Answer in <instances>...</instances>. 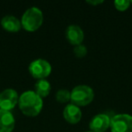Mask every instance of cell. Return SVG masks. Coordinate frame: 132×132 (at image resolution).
<instances>
[{
  "label": "cell",
  "mask_w": 132,
  "mask_h": 132,
  "mask_svg": "<svg viewBox=\"0 0 132 132\" xmlns=\"http://www.w3.org/2000/svg\"><path fill=\"white\" fill-rule=\"evenodd\" d=\"M18 105L23 114L28 117H35L41 112L44 102L42 98L34 90H26L19 97Z\"/></svg>",
  "instance_id": "1"
},
{
  "label": "cell",
  "mask_w": 132,
  "mask_h": 132,
  "mask_svg": "<svg viewBox=\"0 0 132 132\" xmlns=\"http://www.w3.org/2000/svg\"><path fill=\"white\" fill-rule=\"evenodd\" d=\"M44 21V15L41 9L36 6L28 8L22 15L21 24L24 30L28 32H35L40 28Z\"/></svg>",
  "instance_id": "2"
},
{
  "label": "cell",
  "mask_w": 132,
  "mask_h": 132,
  "mask_svg": "<svg viewBox=\"0 0 132 132\" xmlns=\"http://www.w3.org/2000/svg\"><path fill=\"white\" fill-rule=\"evenodd\" d=\"M94 99V92L88 85H78L71 92L72 104L76 106H87Z\"/></svg>",
  "instance_id": "3"
},
{
  "label": "cell",
  "mask_w": 132,
  "mask_h": 132,
  "mask_svg": "<svg viewBox=\"0 0 132 132\" xmlns=\"http://www.w3.org/2000/svg\"><path fill=\"white\" fill-rule=\"evenodd\" d=\"M29 72L34 78L38 80L45 79L51 74L52 66L44 59H36L29 64Z\"/></svg>",
  "instance_id": "4"
},
{
  "label": "cell",
  "mask_w": 132,
  "mask_h": 132,
  "mask_svg": "<svg viewBox=\"0 0 132 132\" xmlns=\"http://www.w3.org/2000/svg\"><path fill=\"white\" fill-rule=\"evenodd\" d=\"M112 132H132V116L127 113L114 115L110 119Z\"/></svg>",
  "instance_id": "5"
},
{
  "label": "cell",
  "mask_w": 132,
  "mask_h": 132,
  "mask_svg": "<svg viewBox=\"0 0 132 132\" xmlns=\"http://www.w3.org/2000/svg\"><path fill=\"white\" fill-rule=\"evenodd\" d=\"M19 96L14 89H6L0 92V110L10 111L18 103Z\"/></svg>",
  "instance_id": "6"
},
{
  "label": "cell",
  "mask_w": 132,
  "mask_h": 132,
  "mask_svg": "<svg viewBox=\"0 0 132 132\" xmlns=\"http://www.w3.org/2000/svg\"><path fill=\"white\" fill-rule=\"evenodd\" d=\"M110 118L107 114L101 113L95 115L90 121V130L92 132H104L110 128Z\"/></svg>",
  "instance_id": "7"
},
{
  "label": "cell",
  "mask_w": 132,
  "mask_h": 132,
  "mask_svg": "<svg viewBox=\"0 0 132 132\" xmlns=\"http://www.w3.org/2000/svg\"><path fill=\"white\" fill-rule=\"evenodd\" d=\"M66 39L72 45H78L82 43L84 39V33L82 29L77 24H71L66 28Z\"/></svg>",
  "instance_id": "8"
},
{
  "label": "cell",
  "mask_w": 132,
  "mask_h": 132,
  "mask_svg": "<svg viewBox=\"0 0 132 132\" xmlns=\"http://www.w3.org/2000/svg\"><path fill=\"white\" fill-rule=\"evenodd\" d=\"M63 117L67 122L71 124H77L80 122L82 117L81 109L74 104H68L63 110Z\"/></svg>",
  "instance_id": "9"
},
{
  "label": "cell",
  "mask_w": 132,
  "mask_h": 132,
  "mask_svg": "<svg viewBox=\"0 0 132 132\" xmlns=\"http://www.w3.org/2000/svg\"><path fill=\"white\" fill-rule=\"evenodd\" d=\"M15 124V119L11 112L0 110V132H12Z\"/></svg>",
  "instance_id": "10"
},
{
  "label": "cell",
  "mask_w": 132,
  "mask_h": 132,
  "mask_svg": "<svg viewBox=\"0 0 132 132\" xmlns=\"http://www.w3.org/2000/svg\"><path fill=\"white\" fill-rule=\"evenodd\" d=\"M1 26L6 31L11 32V33H15L18 32L22 27L21 24V21L19 20L17 17L11 15H5L2 19H1Z\"/></svg>",
  "instance_id": "11"
},
{
  "label": "cell",
  "mask_w": 132,
  "mask_h": 132,
  "mask_svg": "<svg viewBox=\"0 0 132 132\" xmlns=\"http://www.w3.org/2000/svg\"><path fill=\"white\" fill-rule=\"evenodd\" d=\"M51 92V84L45 79L38 80L35 84V92L43 99L47 97Z\"/></svg>",
  "instance_id": "12"
},
{
  "label": "cell",
  "mask_w": 132,
  "mask_h": 132,
  "mask_svg": "<svg viewBox=\"0 0 132 132\" xmlns=\"http://www.w3.org/2000/svg\"><path fill=\"white\" fill-rule=\"evenodd\" d=\"M56 101L60 103H66L69 101H71V92H69L68 90L65 89H62L59 90L56 92Z\"/></svg>",
  "instance_id": "13"
},
{
  "label": "cell",
  "mask_w": 132,
  "mask_h": 132,
  "mask_svg": "<svg viewBox=\"0 0 132 132\" xmlns=\"http://www.w3.org/2000/svg\"><path fill=\"white\" fill-rule=\"evenodd\" d=\"M114 6L116 9L119 11H125L129 7L130 1L129 0H116L114 2Z\"/></svg>",
  "instance_id": "14"
},
{
  "label": "cell",
  "mask_w": 132,
  "mask_h": 132,
  "mask_svg": "<svg viewBox=\"0 0 132 132\" xmlns=\"http://www.w3.org/2000/svg\"><path fill=\"white\" fill-rule=\"evenodd\" d=\"M73 53L76 57H78V58H82V57H84L85 55L87 54V48H86V46L82 44H78V45H75V47H74Z\"/></svg>",
  "instance_id": "15"
},
{
  "label": "cell",
  "mask_w": 132,
  "mask_h": 132,
  "mask_svg": "<svg viewBox=\"0 0 132 132\" xmlns=\"http://www.w3.org/2000/svg\"><path fill=\"white\" fill-rule=\"evenodd\" d=\"M88 4L90 5H92V6H96V5H100V4H102L104 1H102V0H99V1H92V0H90V1H86Z\"/></svg>",
  "instance_id": "16"
},
{
  "label": "cell",
  "mask_w": 132,
  "mask_h": 132,
  "mask_svg": "<svg viewBox=\"0 0 132 132\" xmlns=\"http://www.w3.org/2000/svg\"><path fill=\"white\" fill-rule=\"evenodd\" d=\"M130 4H132V1H130Z\"/></svg>",
  "instance_id": "17"
},
{
  "label": "cell",
  "mask_w": 132,
  "mask_h": 132,
  "mask_svg": "<svg viewBox=\"0 0 132 132\" xmlns=\"http://www.w3.org/2000/svg\"><path fill=\"white\" fill-rule=\"evenodd\" d=\"M86 132H92V131H86Z\"/></svg>",
  "instance_id": "18"
}]
</instances>
